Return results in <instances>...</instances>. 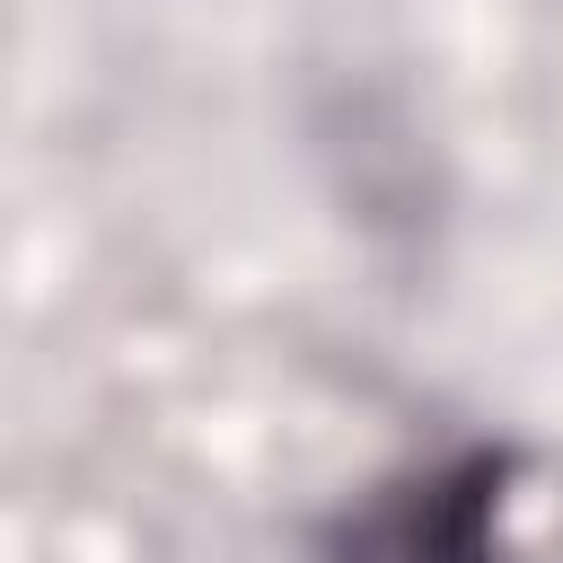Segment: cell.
<instances>
[{"instance_id":"cell-1","label":"cell","mask_w":563,"mask_h":563,"mask_svg":"<svg viewBox=\"0 0 563 563\" xmlns=\"http://www.w3.org/2000/svg\"><path fill=\"white\" fill-rule=\"evenodd\" d=\"M501 449H466L440 466H413L405 484L369 493L334 528V563H510L501 554Z\"/></svg>"}]
</instances>
